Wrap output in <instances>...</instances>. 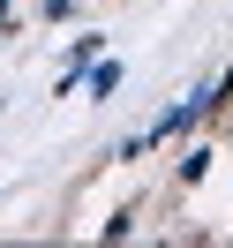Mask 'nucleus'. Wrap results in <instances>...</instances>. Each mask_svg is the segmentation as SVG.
<instances>
[{"label": "nucleus", "mask_w": 233, "mask_h": 248, "mask_svg": "<svg viewBox=\"0 0 233 248\" xmlns=\"http://www.w3.org/2000/svg\"><path fill=\"white\" fill-rule=\"evenodd\" d=\"M98 53H106V31H83V38H68V53H61V76H53V98H76Z\"/></svg>", "instance_id": "f257e3e1"}, {"label": "nucleus", "mask_w": 233, "mask_h": 248, "mask_svg": "<svg viewBox=\"0 0 233 248\" xmlns=\"http://www.w3.org/2000/svg\"><path fill=\"white\" fill-rule=\"evenodd\" d=\"M121 76H128V68L113 61V53H98V61H91V76H83V91H91V106H106V98L121 91Z\"/></svg>", "instance_id": "f03ea898"}, {"label": "nucleus", "mask_w": 233, "mask_h": 248, "mask_svg": "<svg viewBox=\"0 0 233 248\" xmlns=\"http://www.w3.org/2000/svg\"><path fill=\"white\" fill-rule=\"evenodd\" d=\"M173 173H181V188H196L203 173H211V143H188V151H181V166H173Z\"/></svg>", "instance_id": "7ed1b4c3"}, {"label": "nucleus", "mask_w": 233, "mask_h": 248, "mask_svg": "<svg viewBox=\"0 0 233 248\" xmlns=\"http://www.w3.org/2000/svg\"><path fill=\"white\" fill-rule=\"evenodd\" d=\"M98 233H106V241H128V233H136V211H113V218H106Z\"/></svg>", "instance_id": "20e7f679"}, {"label": "nucleus", "mask_w": 233, "mask_h": 248, "mask_svg": "<svg viewBox=\"0 0 233 248\" xmlns=\"http://www.w3.org/2000/svg\"><path fill=\"white\" fill-rule=\"evenodd\" d=\"M8 31H16V0H0V38H8Z\"/></svg>", "instance_id": "39448f33"}]
</instances>
